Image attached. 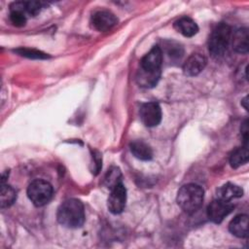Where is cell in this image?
<instances>
[{
	"label": "cell",
	"mask_w": 249,
	"mask_h": 249,
	"mask_svg": "<svg viewBox=\"0 0 249 249\" xmlns=\"http://www.w3.org/2000/svg\"><path fill=\"white\" fill-rule=\"evenodd\" d=\"M243 196V190L232 183H227L217 190V196L220 199L231 201L233 198Z\"/></svg>",
	"instance_id": "obj_16"
},
{
	"label": "cell",
	"mask_w": 249,
	"mask_h": 249,
	"mask_svg": "<svg viewBox=\"0 0 249 249\" xmlns=\"http://www.w3.org/2000/svg\"><path fill=\"white\" fill-rule=\"evenodd\" d=\"M42 5L38 1H25V10L27 15L29 16H36L40 13Z\"/></svg>",
	"instance_id": "obj_23"
},
{
	"label": "cell",
	"mask_w": 249,
	"mask_h": 249,
	"mask_svg": "<svg viewBox=\"0 0 249 249\" xmlns=\"http://www.w3.org/2000/svg\"><path fill=\"white\" fill-rule=\"evenodd\" d=\"M57 221L66 228H79L85 222V209L83 203L77 198L63 201L57 209Z\"/></svg>",
	"instance_id": "obj_1"
},
{
	"label": "cell",
	"mask_w": 249,
	"mask_h": 249,
	"mask_svg": "<svg viewBox=\"0 0 249 249\" xmlns=\"http://www.w3.org/2000/svg\"><path fill=\"white\" fill-rule=\"evenodd\" d=\"M248 29L247 28H240L237 29L231 35V45L232 49L239 53H247L248 52Z\"/></svg>",
	"instance_id": "obj_14"
},
{
	"label": "cell",
	"mask_w": 249,
	"mask_h": 249,
	"mask_svg": "<svg viewBox=\"0 0 249 249\" xmlns=\"http://www.w3.org/2000/svg\"><path fill=\"white\" fill-rule=\"evenodd\" d=\"M139 115L142 123L148 126H157L161 121V109L157 102H147L141 105Z\"/></svg>",
	"instance_id": "obj_6"
},
{
	"label": "cell",
	"mask_w": 249,
	"mask_h": 249,
	"mask_svg": "<svg viewBox=\"0 0 249 249\" xmlns=\"http://www.w3.org/2000/svg\"><path fill=\"white\" fill-rule=\"evenodd\" d=\"M162 59L163 55L160 47L155 46L142 57L139 68L148 71H161Z\"/></svg>",
	"instance_id": "obj_9"
},
{
	"label": "cell",
	"mask_w": 249,
	"mask_h": 249,
	"mask_svg": "<svg viewBox=\"0 0 249 249\" xmlns=\"http://www.w3.org/2000/svg\"><path fill=\"white\" fill-rule=\"evenodd\" d=\"M18 54L22 56H26L28 58H35V59H45L48 58L49 55L41 51H37L34 49H27V48H20L16 51Z\"/></svg>",
	"instance_id": "obj_22"
},
{
	"label": "cell",
	"mask_w": 249,
	"mask_h": 249,
	"mask_svg": "<svg viewBox=\"0 0 249 249\" xmlns=\"http://www.w3.org/2000/svg\"><path fill=\"white\" fill-rule=\"evenodd\" d=\"M126 202V190L123 183L118 184L113 189L109 195L107 200V206L111 213L120 214L124 211Z\"/></svg>",
	"instance_id": "obj_7"
},
{
	"label": "cell",
	"mask_w": 249,
	"mask_h": 249,
	"mask_svg": "<svg viewBox=\"0 0 249 249\" xmlns=\"http://www.w3.org/2000/svg\"><path fill=\"white\" fill-rule=\"evenodd\" d=\"M27 196L34 205L43 206L52 199L53 187L45 180H34L27 188Z\"/></svg>",
	"instance_id": "obj_4"
},
{
	"label": "cell",
	"mask_w": 249,
	"mask_h": 249,
	"mask_svg": "<svg viewBox=\"0 0 249 249\" xmlns=\"http://www.w3.org/2000/svg\"><path fill=\"white\" fill-rule=\"evenodd\" d=\"M92 26L98 31H108L118 23L117 17L110 11L100 10L91 17Z\"/></svg>",
	"instance_id": "obj_8"
},
{
	"label": "cell",
	"mask_w": 249,
	"mask_h": 249,
	"mask_svg": "<svg viewBox=\"0 0 249 249\" xmlns=\"http://www.w3.org/2000/svg\"><path fill=\"white\" fill-rule=\"evenodd\" d=\"M240 132L243 138V142H244V146H247V142H248V123L247 120L244 121V123L242 124L241 127H240Z\"/></svg>",
	"instance_id": "obj_24"
},
{
	"label": "cell",
	"mask_w": 249,
	"mask_h": 249,
	"mask_svg": "<svg viewBox=\"0 0 249 249\" xmlns=\"http://www.w3.org/2000/svg\"><path fill=\"white\" fill-rule=\"evenodd\" d=\"M231 29L227 23L221 22L216 25L208 41L210 53L215 57L222 56L227 52L231 44Z\"/></svg>",
	"instance_id": "obj_3"
},
{
	"label": "cell",
	"mask_w": 249,
	"mask_h": 249,
	"mask_svg": "<svg viewBox=\"0 0 249 249\" xmlns=\"http://www.w3.org/2000/svg\"><path fill=\"white\" fill-rule=\"evenodd\" d=\"M104 183L108 189H113L118 184L122 183V173L119 168L112 167L108 170L105 178Z\"/></svg>",
	"instance_id": "obj_21"
},
{
	"label": "cell",
	"mask_w": 249,
	"mask_h": 249,
	"mask_svg": "<svg viewBox=\"0 0 249 249\" xmlns=\"http://www.w3.org/2000/svg\"><path fill=\"white\" fill-rule=\"evenodd\" d=\"M230 231L240 238L248 236V216L246 214H240L235 216L229 225Z\"/></svg>",
	"instance_id": "obj_13"
},
{
	"label": "cell",
	"mask_w": 249,
	"mask_h": 249,
	"mask_svg": "<svg viewBox=\"0 0 249 249\" xmlns=\"http://www.w3.org/2000/svg\"><path fill=\"white\" fill-rule=\"evenodd\" d=\"M203 196L204 192L200 186L193 183L186 184L178 191L177 203L184 212L193 214L201 206Z\"/></svg>",
	"instance_id": "obj_2"
},
{
	"label": "cell",
	"mask_w": 249,
	"mask_h": 249,
	"mask_svg": "<svg viewBox=\"0 0 249 249\" xmlns=\"http://www.w3.org/2000/svg\"><path fill=\"white\" fill-rule=\"evenodd\" d=\"M174 28L185 37H193L198 32V26L191 18L183 17L174 22Z\"/></svg>",
	"instance_id": "obj_15"
},
{
	"label": "cell",
	"mask_w": 249,
	"mask_h": 249,
	"mask_svg": "<svg viewBox=\"0 0 249 249\" xmlns=\"http://www.w3.org/2000/svg\"><path fill=\"white\" fill-rule=\"evenodd\" d=\"M206 65V58L200 53L191 54L183 64V72L187 76L198 75Z\"/></svg>",
	"instance_id": "obj_10"
},
{
	"label": "cell",
	"mask_w": 249,
	"mask_h": 249,
	"mask_svg": "<svg viewBox=\"0 0 249 249\" xmlns=\"http://www.w3.org/2000/svg\"><path fill=\"white\" fill-rule=\"evenodd\" d=\"M160 74H161V71H148V70L139 68L136 73L135 80L140 87L150 89V88H154L158 84L160 78Z\"/></svg>",
	"instance_id": "obj_11"
},
{
	"label": "cell",
	"mask_w": 249,
	"mask_h": 249,
	"mask_svg": "<svg viewBox=\"0 0 249 249\" xmlns=\"http://www.w3.org/2000/svg\"><path fill=\"white\" fill-rule=\"evenodd\" d=\"M10 19L18 27L23 26L26 23L27 13L25 10V1L14 2L10 6Z\"/></svg>",
	"instance_id": "obj_12"
},
{
	"label": "cell",
	"mask_w": 249,
	"mask_h": 249,
	"mask_svg": "<svg viewBox=\"0 0 249 249\" xmlns=\"http://www.w3.org/2000/svg\"><path fill=\"white\" fill-rule=\"evenodd\" d=\"M162 55L166 54V56L171 60H178L183 56L184 50L179 43L174 41H165L163 43V51L161 50Z\"/></svg>",
	"instance_id": "obj_18"
},
{
	"label": "cell",
	"mask_w": 249,
	"mask_h": 249,
	"mask_svg": "<svg viewBox=\"0 0 249 249\" xmlns=\"http://www.w3.org/2000/svg\"><path fill=\"white\" fill-rule=\"evenodd\" d=\"M130 151L135 158L141 160H150L153 158V151L151 147L141 140L131 142Z\"/></svg>",
	"instance_id": "obj_17"
},
{
	"label": "cell",
	"mask_w": 249,
	"mask_h": 249,
	"mask_svg": "<svg viewBox=\"0 0 249 249\" xmlns=\"http://www.w3.org/2000/svg\"><path fill=\"white\" fill-rule=\"evenodd\" d=\"M234 208V205L229 201L217 198L213 200L207 208L208 218L216 224H220Z\"/></svg>",
	"instance_id": "obj_5"
},
{
	"label": "cell",
	"mask_w": 249,
	"mask_h": 249,
	"mask_svg": "<svg viewBox=\"0 0 249 249\" xmlns=\"http://www.w3.org/2000/svg\"><path fill=\"white\" fill-rule=\"evenodd\" d=\"M247 103H248V96H245V97L241 100V105L245 108V110H248V105H247Z\"/></svg>",
	"instance_id": "obj_25"
},
{
	"label": "cell",
	"mask_w": 249,
	"mask_h": 249,
	"mask_svg": "<svg viewBox=\"0 0 249 249\" xmlns=\"http://www.w3.org/2000/svg\"><path fill=\"white\" fill-rule=\"evenodd\" d=\"M17 199V192L16 190L6 184L1 185V193H0V204L2 208L10 207Z\"/></svg>",
	"instance_id": "obj_20"
},
{
	"label": "cell",
	"mask_w": 249,
	"mask_h": 249,
	"mask_svg": "<svg viewBox=\"0 0 249 249\" xmlns=\"http://www.w3.org/2000/svg\"><path fill=\"white\" fill-rule=\"evenodd\" d=\"M248 149L247 146L239 147L232 151L230 156V164L232 168H237L248 161Z\"/></svg>",
	"instance_id": "obj_19"
}]
</instances>
